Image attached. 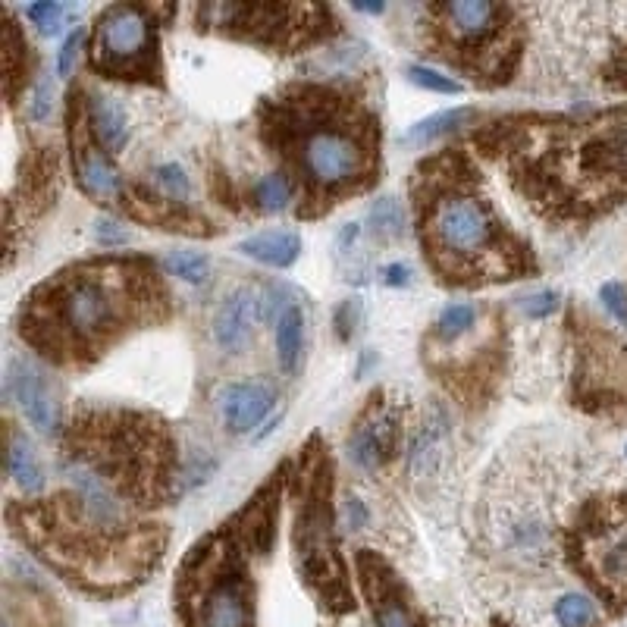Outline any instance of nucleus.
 <instances>
[{"label":"nucleus","mask_w":627,"mask_h":627,"mask_svg":"<svg viewBox=\"0 0 627 627\" xmlns=\"http://www.w3.org/2000/svg\"><path fill=\"white\" fill-rule=\"evenodd\" d=\"M555 618H559L562 627H590L596 618V609L587 596L580 593H565L559 602H555Z\"/></svg>","instance_id":"22"},{"label":"nucleus","mask_w":627,"mask_h":627,"mask_svg":"<svg viewBox=\"0 0 627 627\" xmlns=\"http://www.w3.org/2000/svg\"><path fill=\"white\" fill-rule=\"evenodd\" d=\"M584 565L602 593L627 602V502L609 508V515L587 530Z\"/></svg>","instance_id":"5"},{"label":"nucleus","mask_w":627,"mask_h":627,"mask_svg":"<svg viewBox=\"0 0 627 627\" xmlns=\"http://www.w3.org/2000/svg\"><path fill=\"white\" fill-rule=\"evenodd\" d=\"M251 624V593L242 571L220 574L207 587L198 606V627H248Z\"/></svg>","instance_id":"8"},{"label":"nucleus","mask_w":627,"mask_h":627,"mask_svg":"<svg viewBox=\"0 0 627 627\" xmlns=\"http://www.w3.org/2000/svg\"><path fill=\"white\" fill-rule=\"evenodd\" d=\"M471 120H474V110H468V107L439 110V113L427 116V120H417V123L402 135V142L411 145V148H427V145L436 142V138H446V135L458 132L461 126H468Z\"/></svg>","instance_id":"16"},{"label":"nucleus","mask_w":627,"mask_h":627,"mask_svg":"<svg viewBox=\"0 0 627 627\" xmlns=\"http://www.w3.org/2000/svg\"><path fill=\"white\" fill-rule=\"evenodd\" d=\"M370 223H374V232L377 236H386V239H396L402 236V229H405V214H402V207L396 198H377L374 204H370Z\"/></svg>","instance_id":"21"},{"label":"nucleus","mask_w":627,"mask_h":627,"mask_svg":"<svg viewBox=\"0 0 627 627\" xmlns=\"http://www.w3.org/2000/svg\"><path fill=\"white\" fill-rule=\"evenodd\" d=\"M88 123H91V132H95V138L110 154H120L126 148V142H129V120H126V110L116 104L113 98L91 95L88 98Z\"/></svg>","instance_id":"13"},{"label":"nucleus","mask_w":627,"mask_h":627,"mask_svg":"<svg viewBox=\"0 0 627 627\" xmlns=\"http://www.w3.org/2000/svg\"><path fill=\"white\" fill-rule=\"evenodd\" d=\"M164 267L176 280L189 283V286H204L211 280V258L198 251H170L164 258Z\"/></svg>","instance_id":"19"},{"label":"nucleus","mask_w":627,"mask_h":627,"mask_svg":"<svg viewBox=\"0 0 627 627\" xmlns=\"http://www.w3.org/2000/svg\"><path fill=\"white\" fill-rule=\"evenodd\" d=\"M154 57V22L148 10L132 4L107 7L95 26V63L104 73H148Z\"/></svg>","instance_id":"4"},{"label":"nucleus","mask_w":627,"mask_h":627,"mask_svg":"<svg viewBox=\"0 0 627 627\" xmlns=\"http://www.w3.org/2000/svg\"><path fill=\"white\" fill-rule=\"evenodd\" d=\"M95 239L101 242V248H120V245L129 242V232H126V226H120L116 220L101 217V220L95 223Z\"/></svg>","instance_id":"32"},{"label":"nucleus","mask_w":627,"mask_h":627,"mask_svg":"<svg viewBox=\"0 0 627 627\" xmlns=\"http://www.w3.org/2000/svg\"><path fill=\"white\" fill-rule=\"evenodd\" d=\"M135 280L126 273H107L101 270H79L60 276L51 283L48 298H35L32 317H29V339L48 352H98V348L123 327L126 308L142 305L135 289H129Z\"/></svg>","instance_id":"1"},{"label":"nucleus","mask_w":627,"mask_h":627,"mask_svg":"<svg viewBox=\"0 0 627 627\" xmlns=\"http://www.w3.org/2000/svg\"><path fill=\"white\" fill-rule=\"evenodd\" d=\"M82 41H85V32L76 29V32H69L66 41H63V48L57 54V76H73L76 73V63H79V51H82Z\"/></svg>","instance_id":"28"},{"label":"nucleus","mask_w":627,"mask_h":627,"mask_svg":"<svg viewBox=\"0 0 627 627\" xmlns=\"http://www.w3.org/2000/svg\"><path fill=\"white\" fill-rule=\"evenodd\" d=\"M355 10H361V13H383V4H355Z\"/></svg>","instance_id":"35"},{"label":"nucleus","mask_w":627,"mask_h":627,"mask_svg":"<svg viewBox=\"0 0 627 627\" xmlns=\"http://www.w3.org/2000/svg\"><path fill=\"white\" fill-rule=\"evenodd\" d=\"M273 405H276V392L264 380L226 383L217 392V414L232 436H245L258 424H264V417L270 414Z\"/></svg>","instance_id":"7"},{"label":"nucleus","mask_w":627,"mask_h":627,"mask_svg":"<svg viewBox=\"0 0 627 627\" xmlns=\"http://www.w3.org/2000/svg\"><path fill=\"white\" fill-rule=\"evenodd\" d=\"M239 251L245 254V258L258 261V264L286 270V267H292L298 261L301 236H295V232H289V229H270V232H258V236L242 239Z\"/></svg>","instance_id":"12"},{"label":"nucleus","mask_w":627,"mask_h":627,"mask_svg":"<svg viewBox=\"0 0 627 627\" xmlns=\"http://www.w3.org/2000/svg\"><path fill=\"white\" fill-rule=\"evenodd\" d=\"M436 13L449 35L464 48H480V44L496 38L505 22V10L490 0H452V4L436 7Z\"/></svg>","instance_id":"10"},{"label":"nucleus","mask_w":627,"mask_h":627,"mask_svg":"<svg viewBox=\"0 0 627 627\" xmlns=\"http://www.w3.org/2000/svg\"><path fill=\"white\" fill-rule=\"evenodd\" d=\"M374 618H377V627H417L411 612L405 609V602L396 596V593H377L374 599Z\"/></svg>","instance_id":"25"},{"label":"nucleus","mask_w":627,"mask_h":627,"mask_svg":"<svg viewBox=\"0 0 627 627\" xmlns=\"http://www.w3.org/2000/svg\"><path fill=\"white\" fill-rule=\"evenodd\" d=\"M10 455V477L13 483L19 486L22 493H38L41 486H44V474L38 468V458L32 452V446L26 443V436H19L16 430H10V443H7Z\"/></svg>","instance_id":"18"},{"label":"nucleus","mask_w":627,"mask_h":627,"mask_svg":"<svg viewBox=\"0 0 627 627\" xmlns=\"http://www.w3.org/2000/svg\"><path fill=\"white\" fill-rule=\"evenodd\" d=\"M408 79L417 85V88H427V91H436V95H461L464 85L446 73H439L433 66H424V63H411L408 66Z\"/></svg>","instance_id":"23"},{"label":"nucleus","mask_w":627,"mask_h":627,"mask_svg":"<svg viewBox=\"0 0 627 627\" xmlns=\"http://www.w3.org/2000/svg\"><path fill=\"white\" fill-rule=\"evenodd\" d=\"M621 73H624V79H621V85H627V63L621 66Z\"/></svg>","instance_id":"36"},{"label":"nucleus","mask_w":627,"mask_h":627,"mask_svg":"<svg viewBox=\"0 0 627 627\" xmlns=\"http://www.w3.org/2000/svg\"><path fill=\"white\" fill-rule=\"evenodd\" d=\"M292 182L283 173H267L254 182V204L267 214H280L292 204Z\"/></svg>","instance_id":"20"},{"label":"nucleus","mask_w":627,"mask_h":627,"mask_svg":"<svg viewBox=\"0 0 627 627\" xmlns=\"http://www.w3.org/2000/svg\"><path fill=\"white\" fill-rule=\"evenodd\" d=\"M7 396L19 405L22 417L38 430H57V402L51 396V386L44 370L29 358H10L7 364Z\"/></svg>","instance_id":"6"},{"label":"nucleus","mask_w":627,"mask_h":627,"mask_svg":"<svg viewBox=\"0 0 627 627\" xmlns=\"http://www.w3.org/2000/svg\"><path fill=\"white\" fill-rule=\"evenodd\" d=\"M367 521H370V515H367L364 502H361L358 496H348V499L342 502V524H345L348 530H364Z\"/></svg>","instance_id":"33"},{"label":"nucleus","mask_w":627,"mask_h":627,"mask_svg":"<svg viewBox=\"0 0 627 627\" xmlns=\"http://www.w3.org/2000/svg\"><path fill=\"white\" fill-rule=\"evenodd\" d=\"M264 323L261 289L242 286L223 298V305L214 314V342L226 352H242L251 339V330Z\"/></svg>","instance_id":"9"},{"label":"nucleus","mask_w":627,"mask_h":627,"mask_svg":"<svg viewBox=\"0 0 627 627\" xmlns=\"http://www.w3.org/2000/svg\"><path fill=\"white\" fill-rule=\"evenodd\" d=\"M76 176H79V185L91 195V198H101V201H110L123 192V182H120V173L113 170L110 160L98 151V148H82L79 151V167H76Z\"/></svg>","instance_id":"15"},{"label":"nucleus","mask_w":627,"mask_h":627,"mask_svg":"<svg viewBox=\"0 0 627 627\" xmlns=\"http://www.w3.org/2000/svg\"><path fill=\"white\" fill-rule=\"evenodd\" d=\"M301 345H305V314L298 305H289L283 317L276 320V358L286 374H298Z\"/></svg>","instance_id":"17"},{"label":"nucleus","mask_w":627,"mask_h":627,"mask_svg":"<svg viewBox=\"0 0 627 627\" xmlns=\"http://www.w3.org/2000/svg\"><path fill=\"white\" fill-rule=\"evenodd\" d=\"M383 283L386 286H408L411 283V267L408 264H389V267H383Z\"/></svg>","instance_id":"34"},{"label":"nucleus","mask_w":627,"mask_h":627,"mask_svg":"<svg viewBox=\"0 0 627 627\" xmlns=\"http://www.w3.org/2000/svg\"><path fill=\"white\" fill-rule=\"evenodd\" d=\"M555 308H559V292L552 289H543V292H533L527 301H524V314L530 320H546L555 314Z\"/></svg>","instance_id":"30"},{"label":"nucleus","mask_w":627,"mask_h":627,"mask_svg":"<svg viewBox=\"0 0 627 627\" xmlns=\"http://www.w3.org/2000/svg\"><path fill=\"white\" fill-rule=\"evenodd\" d=\"M298 170L317 195H336L358 185L370 170L367 142L339 120L311 116V126L298 138Z\"/></svg>","instance_id":"3"},{"label":"nucleus","mask_w":627,"mask_h":627,"mask_svg":"<svg viewBox=\"0 0 627 627\" xmlns=\"http://www.w3.org/2000/svg\"><path fill=\"white\" fill-rule=\"evenodd\" d=\"M427 239L452 276H474L490 270L493 261L502 264V229L490 207L468 192H439L430 201Z\"/></svg>","instance_id":"2"},{"label":"nucleus","mask_w":627,"mask_h":627,"mask_svg":"<svg viewBox=\"0 0 627 627\" xmlns=\"http://www.w3.org/2000/svg\"><path fill=\"white\" fill-rule=\"evenodd\" d=\"M449 421L443 411H436L433 421L424 424V430L417 433V439L411 443V452H408V468L414 477H427L436 471V464L443 461V452H446V439H449Z\"/></svg>","instance_id":"14"},{"label":"nucleus","mask_w":627,"mask_h":627,"mask_svg":"<svg viewBox=\"0 0 627 627\" xmlns=\"http://www.w3.org/2000/svg\"><path fill=\"white\" fill-rule=\"evenodd\" d=\"M474 320H477L474 305H449V308H443V314H439V320H436V333H439V339H446V342L458 339L474 327Z\"/></svg>","instance_id":"24"},{"label":"nucleus","mask_w":627,"mask_h":627,"mask_svg":"<svg viewBox=\"0 0 627 627\" xmlns=\"http://www.w3.org/2000/svg\"><path fill=\"white\" fill-rule=\"evenodd\" d=\"M154 185H157V189L164 192L170 201H185V198L192 195V182H189V176H185V170L176 167V164L157 167V170H154Z\"/></svg>","instance_id":"26"},{"label":"nucleus","mask_w":627,"mask_h":627,"mask_svg":"<svg viewBox=\"0 0 627 627\" xmlns=\"http://www.w3.org/2000/svg\"><path fill=\"white\" fill-rule=\"evenodd\" d=\"M26 16L35 22V26H38L44 35H54V32H60V26H63L66 10H63L60 4H54V0H44V4L26 7Z\"/></svg>","instance_id":"27"},{"label":"nucleus","mask_w":627,"mask_h":627,"mask_svg":"<svg viewBox=\"0 0 627 627\" xmlns=\"http://www.w3.org/2000/svg\"><path fill=\"white\" fill-rule=\"evenodd\" d=\"M599 301L606 305V311L621 323V327H627V289L621 283H606L599 289Z\"/></svg>","instance_id":"29"},{"label":"nucleus","mask_w":627,"mask_h":627,"mask_svg":"<svg viewBox=\"0 0 627 627\" xmlns=\"http://www.w3.org/2000/svg\"><path fill=\"white\" fill-rule=\"evenodd\" d=\"M51 107H54V85L51 79H41L32 91V101H29V116L32 120H48L51 116Z\"/></svg>","instance_id":"31"},{"label":"nucleus","mask_w":627,"mask_h":627,"mask_svg":"<svg viewBox=\"0 0 627 627\" xmlns=\"http://www.w3.org/2000/svg\"><path fill=\"white\" fill-rule=\"evenodd\" d=\"M396 446H399V417L392 411H377L370 421L358 424L352 443H348L352 458L367 471L386 464L392 455H396Z\"/></svg>","instance_id":"11"}]
</instances>
